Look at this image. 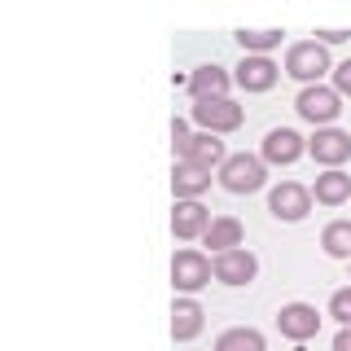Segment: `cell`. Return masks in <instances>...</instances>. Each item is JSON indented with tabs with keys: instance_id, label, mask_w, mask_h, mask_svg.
Here are the masks:
<instances>
[{
	"instance_id": "obj_22",
	"label": "cell",
	"mask_w": 351,
	"mask_h": 351,
	"mask_svg": "<svg viewBox=\"0 0 351 351\" xmlns=\"http://www.w3.org/2000/svg\"><path fill=\"white\" fill-rule=\"evenodd\" d=\"M329 316H334L338 325H351V285L334 290V299H329Z\"/></svg>"
},
{
	"instance_id": "obj_12",
	"label": "cell",
	"mask_w": 351,
	"mask_h": 351,
	"mask_svg": "<svg viewBox=\"0 0 351 351\" xmlns=\"http://www.w3.org/2000/svg\"><path fill=\"white\" fill-rule=\"evenodd\" d=\"M228 88H233V75L224 71V66H197V71L189 75V97L193 101H224Z\"/></svg>"
},
{
	"instance_id": "obj_14",
	"label": "cell",
	"mask_w": 351,
	"mask_h": 351,
	"mask_svg": "<svg viewBox=\"0 0 351 351\" xmlns=\"http://www.w3.org/2000/svg\"><path fill=\"white\" fill-rule=\"evenodd\" d=\"M211 211H206L202 202H176V211H171V233L176 241H202V233L211 228Z\"/></svg>"
},
{
	"instance_id": "obj_16",
	"label": "cell",
	"mask_w": 351,
	"mask_h": 351,
	"mask_svg": "<svg viewBox=\"0 0 351 351\" xmlns=\"http://www.w3.org/2000/svg\"><path fill=\"white\" fill-rule=\"evenodd\" d=\"M246 241V228H241L237 215H215L211 228L202 233V246H211V255H224V250H237Z\"/></svg>"
},
{
	"instance_id": "obj_9",
	"label": "cell",
	"mask_w": 351,
	"mask_h": 351,
	"mask_svg": "<svg viewBox=\"0 0 351 351\" xmlns=\"http://www.w3.org/2000/svg\"><path fill=\"white\" fill-rule=\"evenodd\" d=\"M307 154H312L325 171H343V162L351 158V136L338 132V128H321L312 141H307Z\"/></svg>"
},
{
	"instance_id": "obj_18",
	"label": "cell",
	"mask_w": 351,
	"mask_h": 351,
	"mask_svg": "<svg viewBox=\"0 0 351 351\" xmlns=\"http://www.w3.org/2000/svg\"><path fill=\"white\" fill-rule=\"evenodd\" d=\"M312 197L321 206H343V202H351V176L347 171H321V176H316V184H312Z\"/></svg>"
},
{
	"instance_id": "obj_11",
	"label": "cell",
	"mask_w": 351,
	"mask_h": 351,
	"mask_svg": "<svg viewBox=\"0 0 351 351\" xmlns=\"http://www.w3.org/2000/svg\"><path fill=\"white\" fill-rule=\"evenodd\" d=\"M215 281L219 285H250L259 277V259L250 255L246 246H237V250H224V255H215Z\"/></svg>"
},
{
	"instance_id": "obj_20",
	"label": "cell",
	"mask_w": 351,
	"mask_h": 351,
	"mask_svg": "<svg viewBox=\"0 0 351 351\" xmlns=\"http://www.w3.org/2000/svg\"><path fill=\"white\" fill-rule=\"evenodd\" d=\"M215 351H268V343H263L259 329L233 325V329H224V334L215 338Z\"/></svg>"
},
{
	"instance_id": "obj_23",
	"label": "cell",
	"mask_w": 351,
	"mask_h": 351,
	"mask_svg": "<svg viewBox=\"0 0 351 351\" xmlns=\"http://www.w3.org/2000/svg\"><path fill=\"white\" fill-rule=\"evenodd\" d=\"M193 141V128H189V119H171V149L180 154L184 145Z\"/></svg>"
},
{
	"instance_id": "obj_8",
	"label": "cell",
	"mask_w": 351,
	"mask_h": 351,
	"mask_svg": "<svg viewBox=\"0 0 351 351\" xmlns=\"http://www.w3.org/2000/svg\"><path fill=\"white\" fill-rule=\"evenodd\" d=\"M277 329L290 343H307V338L321 334V312H316L312 303H285L277 312Z\"/></svg>"
},
{
	"instance_id": "obj_21",
	"label": "cell",
	"mask_w": 351,
	"mask_h": 351,
	"mask_svg": "<svg viewBox=\"0 0 351 351\" xmlns=\"http://www.w3.org/2000/svg\"><path fill=\"white\" fill-rule=\"evenodd\" d=\"M321 250L329 259H351V219H329L321 233Z\"/></svg>"
},
{
	"instance_id": "obj_5",
	"label": "cell",
	"mask_w": 351,
	"mask_h": 351,
	"mask_svg": "<svg viewBox=\"0 0 351 351\" xmlns=\"http://www.w3.org/2000/svg\"><path fill=\"white\" fill-rule=\"evenodd\" d=\"M241 119H246V110H241L237 101H193L189 110V123L197 132H211V136H228V132L241 128Z\"/></svg>"
},
{
	"instance_id": "obj_25",
	"label": "cell",
	"mask_w": 351,
	"mask_h": 351,
	"mask_svg": "<svg viewBox=\"0 0 351 351\" xmlns=\"http://www.w3.org/2000/svg\"><path fill=\"white\" fill-rule=\"evenodd\" d=\"M316 40H321L325 49H329V44H343V40H351V31H316Z\"/></svg>"
},
{
	"instance_id": "obj_19",
	"label": "cell",
	"mask_w": 351,
	"mask_h": 351,
	"mask_svg": "<svg viewBox=\"0 0 351 351\" xmlns=\"http://www.w3.org/2000/svg\"><path fill=\"white\" fill-rule=\"evenodd\" d=\"M233 40L241 44V53H246V58H268L272 49H281L285 31H281V27H268V31H237Z\"/></svg>"
},
{
	"instance_id": "obj_10",
	"label": "cell",
	"mask_w": 351,
	"mask_h": 351,
	"mask_svg": "<svg viewBox=\"0 0 351 351\" xmlns=\"http://www.w3.org/2000/svg\"><path fill=\"white\" fill-rule=\"evenodd\" d=\"M176 162H189V167H202V171H219L228 162V149H224L219 136H211V132H193V141L176 154Z\"/></svg>"
},
{
	"instance_id": "obj_26",
	"label": "cell",
	"mask_w": 351,
	"mask_h": 351,
	"mask_svg": "<svg viewBox=\"0 0 351 351\" xmlns=\"http://www.w3.org/2000/svg\"><path fill=\"white\" fill-rule=\"evenodd\" d=\"M334 351H351V325H343L334 334Z\"/></svg>"
},
{
	"instance_id": "obj_6",
	"label": "cell",
	"mask_w": 351,
	"mask_h": 351,
	"mask_svg": "<svg viewBox=\"0 0 351 351\" xmlns=\"http://www.w3.org/2000/svg\"><path fill=\"white\" fill-rule=\"evenodd\" d=\"M312 189L307 184H299V180H281L277 189L268 193V211L277 215V219H285V224H299V219H307V211H312Z\"/></svg>"
},
{
	"instance_id": "obj_7",
	"label": "cell",
	"mask_w": 351,
	"mask_h": 351,
	"mask_svg": "<svg viewBox=\"0 0 351 351\" xmlns=\"http://www.w3.org/2000/svg\"><path fill=\"white\" fill-rule=\"evenodd\" d=\"M303 154H307V141L294 128H272L268 136H263V145H259V158L272 162V167H290V162L303 158Z\"/></svg>"
},
{
	"instance_id": "obj_2",
	"label": "cell",
	"mask_w": 351,
	"mask_h": 351,
	"mask_svg": "<svg viewBox=\"0 0 351 351\" xmlns=\"http://www.w3.org/2000/svg\"><path fill=\"white\" fill-rule=\"evenodd\" d=\"M285 75L307 84H321V75H334V62H329V49L321 40H294L285 49Z\"/></svg>"
},
{
	"instance_id": "obj_17",
	"label": "cell",
	"mask_w": 351,
	"mask_h": 351,
	"mask_svg": "<svg viewBox=\"0 0 351 351\" xmlns=\"http://www.w3.org/2000/svg\"><path fill=\"white\" fill-rule=\"evenodd\" d=\"M206 189H211V171L189 167V162H176V171H171V193H176V202H202Z\"/></svg>"
},
{
	"instance_id": "obj_3",
	"label": "cell",
	"mask_w": 351,
	"mask_h": 351,
	"mask_svg": "<svg viewBox=\"0 0 351 351\" xmlns=\"http://www.w3.org/2000/svg\"><path fill=\"white\" fill-rule=\"evenodd\" d=\"M294 110L321 132V128H334V119L343 114V97L334 93V84H307V88H299V97H294Z\"/></svg>"
},
{
	"instance_id": "obj_24",
	"label": "cell",
	"mask_w": 351,
	"mask_h": 351,
	"mask_svg": "<svg viewBox=\"0 0 351 351\" xmlns=\"http://www.w3.org/2000/svg\"><path fill=\"white\" fill-rule=\"evenodd\" d=\"M334 93L338 97H351V58L334 66Z\"/></svg>"
},
{
	"instance_id": "obj_4",
	"label": "cell",
	"mask_w": 351,
	"mask_h": 351,
	"mask_svg": "<svg viewBox=\"0 0 351 351\" xmlns=\"http://www.w3.org/2000/svg\"><path fill=\"white\" fill-rule=\"evenodd\" d=\"M211 277H215V263L202 255V250H193V246H184V250H176V259H171V285L180 294H193L197 290H206L211 285Z\"/></svg>"
},
{
	"instance_id": "obj_15",
	"label": "cell",
	"mask_w": 351,
	"mask_h": 351,
	"mask_svg": "<svg viewBox=\"0 0 351 351\" xmlns=\"http://www.w3.org/2000/svg\"><path fill=\"white\" fill-rule=\"evenodd\" d=\"M202 325H206L202 303L189 299V294H180V299L171 303V338L176 343H193V338L202 334Z\"/></svg>"
},
{
	"instance_id": "obj_1",
	"label": "cell",
	"mask_w": 351,
	"mask_h": 351,
	"mask_svg": "<svg viewBox=\"0 0 351 351\" xmlns=\"http://www.w3.org/2000/svg\"><path fill=\"white\" fill-rule=\"evenodd\" d=\"M219 189L224 193H259L263 184H268V162L259 158V154H228V162L215 171Z\"/></svg>"
},
{
	"instance_id": "obj_13",
	"label": "cell",
	"mask_w": 351,
	"mask_h": 351,
	"mask_svg": "<svg viewBox=\"0 0 351 351\" xmlns=\"http://www.w3.org/2000/svg\"><path fill=\"white\" fill-rule=\"evenodd\" d=\"M277 80H281V66L272 58H241L237 75H233V84L241 88V93H268Z\"/></svg>"
}]
</instances>
